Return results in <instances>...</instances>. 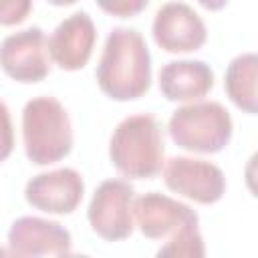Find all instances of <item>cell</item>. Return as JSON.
<instances>
[{
  "label": "cell",
  "mask_w": 258,
  "mask_h": 258,
  "mask_svg": "<svg viewBox=\"0 0 258 258\" xmlns=\"http://www.w3.org/2000/svg\"><path fill=\"white\" fill-rule=\"evenodd\" d=\"M206 254L204 240L200 234V228L187 230L171 240L165 242L163 248H159L157 256H189V258H202Z\"/></svg>",
  "instance_id": "9a60e30c"
},
{
  "label": "cell",
  "mask_w": 258,
  "mask_h": 258,
  "mask_svg": "<svg viewBox=\"0 0 258 258\" xmlns=\"http://www.w3.org/2000/svg\"><path fill=\"white\" fill-rule=\"evenodd\" d=\"M133 218L145 238L165 242L200 226L198 214L189 206L157 191L133 200Z\"/></svg>",
  "instance_id": "8992f818"
},
{
  "label": "cell",
  "mask_w": 258,
  "mask_h": 258,
  "mask_svg": "<svg viewBox=\"0 0 258 258\" xmlns=\"http://www.w3.org/2000/svg\"><path fill=\"white\" fill-rule=\"evenodd\" d=\"M153 38L167 52H191L204 46L208 30L200 14L183 2L163 4L153 18Z\"/></svg>",
  "instance_id": "9c48e42d"
},
{
  "label": "cell",
  "mask_w": 258,
  "mask_h": 258,
  "mask_svg": "<svg viewBox=\"0 0 258 258\" xmlns=\"http://www.w3.org/2000/svg\"><path fill=\"white\" fill-rule=\"evenodd\" d=\"M32 10V0H0V24L14 26L26 20Z\"/></svg>",
  "instance_id": "2e32d148"
},
{
  "label": "cell",
  "mask_w": 258,
  "mask_h": 258,
  "mask_svg": "<svg viewBox=\"0 0 258 258\" xmlns=\"http://www.w3.org/2000/svg\"><path fill=\"white\" fill-rule=\"evenodd\" d=\"M206 10H222L226 4H228V0H198Z\"/></svg>",
  "instance_id": "d6986e66"
},
{
  "label": "cell",
  "mask_w": 258,
  "mask_h": 258,
  "mask_svg": "<svg viewBox=\"0 0 258 258\" xmlns=\"http://www.w3.org/2000/svg\"><path fill=\"white\" fill-rule=\"evenodd\" d=\"M95 38L97 32L91 16L87 12H75L64 18L46 40L48 54L62 71H79L89 62Z\"/></svg>",
  "instance_id": "7c38bea8"
},
{
  "label": "cell",
  "mask_w": 258,
  "mask_h": 258,
  "mask_svg": "<svg viewBox=\"0 0 258 258\" xmlns=\"http://www.w3.org/2000/svg\"><path fill=\"white\" fill-rule=\"evenodd\" d=\"M163 131L149 113L125 117L109 141V157L115 169L129 179H151L163 167Z\"/></svg>",
  "instance_id": "7a4b0ae2"
},
{
  "label": "cell",
  "mask_w": 258,
  "mask_h": 258,
  "mask_svg": "<svg viewBox=\"0 0 258 258\" xmlns=\"http://www.w3.org/2000/svg\"><path fill=\"white\" fill-rule=\"evenodd\" d=\"M165 185L198 204H216L226 191L222 169L210 161L194 157H171L163 165Z\"/></svg>",
  "instance_id": "ba28073f"
},
{
  "label": "cell",
  "mask_w": 258,
  "mask_h": 258,
  "mask_svg": "<svg viewBox=\"0 0 258 258\" xmlns=\"http://www.w3.org/2000/svg\"><path fill=\"white\" fill-rule=\"evenodd\" d=\"M71 232L58 222L22 216L8 230V248L14 256H64L71 252Z\"/></svg>",
  "instance_id": "8fae6325"
},
{
  "label": "cell",
  "mask_w": 258,
  "mask_h": 258,
  "mask_svg": "<svg viewBox=\"0 0 258 258\" xmlns=\"http://www.w3.org/2000/svg\"><path fill=\"white\" fill-rule=\"evenodd\" d=\"M48 2L54 6H69V4H75L77 0H48Z\"/></svg>",
  "instance_id": "ffe728a7"
},
{
  "label": "cell",
  "mask_w": 258,
  "mask_h": 258,
  "mask_svg": "<svg viewBox=\"0 0 258 258\" xmlns=\"http://www.w3.org/2000/svg\"><path fill=\"white\" fill-rule=\"evenodd\" d=\"M101 10L117 18H131L145 10L149 0H97Z\"/></svg>",
  "instance_id": "e0dca14e"
},
{
  "label": "cell",
  "mask_w": 258,
  "mask_h": 258,
  "mask_svg": "<svg viewBox=\"0 0 258 258\" xmlns=\"http://www.w3.org/2000/svg\"><path fill=\"white\" fill-rule=\"evenodd\" d=\"M14 149V129H12V119L6 103L0 99V163L12 153Z\"/></svg>",
  "instance_id": "ac0fdd59"
},
{
  "label": "cell",
  "mask_w": 258,
  "mask_h": 258,
  "mask_svg": "<svg viewBox=\"0 0 258 258\" xmlns=\"http://www.w3.org/2000/svg\"><path fill=\"white\" fill-rule=\"evenodd\" d=\"M214 87V73L204 60H171L159 71V89L167 101H196Z\"/></svg>",
  "instance_id": "4fadbf2b"
},
{
  "label": "cell",
  "mask_w": 258,
  "mask_h": 258,
  "mask_svg": "<svg viewBox=\"0 0 258 258\" xmlns=\"http://www.w3.org/2000/svg\"><path fill=\"white\" fill-rule=\"evenodd\" d=\"M85 183L77 169L60 167L34 175L26 187V202L46 214H71L83 200Z\"/></svg>",
  "instance_id": "30bf717a"
},
{
  "label": "cell",
  "mask_w": 258,
  "mask_h": 258,
  "mask_svg": "<svg viewBox=\"0 0 258 258\" xmlns=\"http://www.w3.org/2000/svg\"><path fill=\"white\" fill-rule=\"evenodd\" d=\"M256 71H258L256 54L246 52L236 56L228 64L224 77V87L230 101L238 109L250 115L256 113Z\"/></svg>",
  "instance_id": "5bb4252c"
},
{
  "label": "cell",
  "mask_w": 258,
  "mask_h": 258,
  "mask_svg": "<svg viewBox=\"0 0 258 258\" xmlns=\"http://www.w3.org/2000/svg\"><path fill=\"white\" fill-rule=\"evenodd\" d=\"M133 198L135 191L129 181L105 179L95 189L87 218L91 230L107 242H119L133 232Z\"/></svg>",
  "instance_id": "5b68a950"
},
{
  "label": "cell",
  "mask_w": 258,
  "mask_h": 258,
  "mask_svg": "<svg viewBox=\"0 0 258 258\" xmlns=\"http://www.w3.org/2000/svg\"><path fill=\"white\" fill-rule=\"evenodd\" d=\"M26 157L36 165L56 163L73 149V127L67 109L54 97H36L22 111Z\"/></svg>",
  "instance_id": "3957f363"
},
{
  "label": "cell",
  "mask_w": 258,
  "mask_h": 258,
  "mask_svg": "<svg viewBox=\"0 0 258 258\" xmlns=\"http://www.w3.org/2000/svg\"><path fill=\"white\" fill-rule=\"evenodd\" d=\"M175 145L196 153H218L232 137V117L216 101L189 103L173 111L167 123Z\"/></svg>",
  "instance_id": "277c9868"
},
{
  "label": "cell",
  "mask_w": 258,
  "mask_h": 258,
  "mask_svg": "<svg viewBox=\"0 0 258 258\" xmlns=\"http://www.w3.org/2000/svg\"><path fill=\"white\" fill-rule=\"evenodd\" d=\"M0 67L18 83H38L50 73L48 42L38 26L14 32L0 42Z\"/></svg>",
  "instance_id": "52a82bcc"
},
{
  "label": "cell",
  "mask_w": 258,
  "mask_h": 258,
  "mask_svg": "<svg viewBox=\"0 0 258 258\" xmlns=\"http://www.w3.org/2000/svg\"><path fill=\"white\" fill-rule=\"evenodd\" d=\"M101 91L115 101L139 99L151 85V54L135 28L117 26L109 32L97 64Z\"/></svg>",
  "instance_id": "6da1fadb"
}]
</instances>
